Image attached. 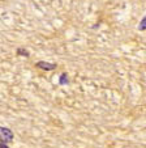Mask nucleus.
<instances>
[{"mask_svg": "<svg viewBox=\"0 0 146 148\" xmlns=\"http://www.w3.org/2000/svg\"><path fill=\"white\" fill-rule=\"evenodd\" d=\"M0 135H1V143H9L13 139V134L9 129L7 127H1L0 129Z\"/></svg>", "mask_w": 146, "mask_h": 148, "instance_id": "obj_1", "label": "nucleus"}, {"mask_svg": "<svg viewBox=\"0 0 146 148\" xmlns=\"http://www.w3.org/2000/svg\"><path fill=\"white\" fill-rule=\"evenodd\" d=\"M37 67L42 68L44 71H52L56 68V64H51V63H47V62H38L37 63Z\"/></svg>", "mask_w": 146, "mask_h": 148, "instance_id": "obj_2", "label": "nucleus"}, {"mask_svg": "<svg viewBox=\"0 0 146 148\" xmlns=\"http://www.w3.org/2000/svg\"><path fill=\"white\" fill-rule=\"evenodd\" d=\"M138 29H140V30H146V16L141 20L140 25H138Z\"/></svg>", "mask_w": 146, "mask_h": 148, "instance_id": "obj_3", "label": "nucleus"}, {"mask_svg": "<svg viewBox=\"0 0 146 148\" xmlns=\"http://www.w3.org/2000/svg\"><path fill=\"white\" fill-rule=\"evenodd\" d=\"M68 83V76L65 75V73H63V75L60 76V84L61 85H64V84Z\"/></svg>", "mask_w": 146, "mask_h": 148, "instance_id": "obj_4", "label": "nucleus"}, {"mask_svg": "<svg viewBox=\"0 0 146 148\" xmlns=\"http://www.w3.org/2000/svg\"><path fill=\"white\" fill-rule=\"evenodd\" d=\"M17 54H18V55H25V56H29V53L25 50V49H18V50H17Z\"/></svg>", "mask_w": 146, "mask_h": 148, "instance_id": "obj_5", "label": "nucleus"}, {"mask_svg": "<svg viewBox=\"0 0 146 148\" xmlns=\"http://www.w3.org/2000/svg\"><path fill=\"white\" fill-rule=\"evenodd\" d=\"M0 148H8V147H7L5 143H1V147H0Z\"/></svg>", "mask_w": 146, "mask_h": 148, "instance_id": "obj_6", "label": "nucleus"}]
</instances>
